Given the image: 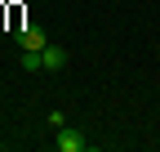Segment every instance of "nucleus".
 <instances>
[{"label": "nucleus", "mask_w": 160, "mask_h": 152, "mask_svg": "<svg viewBox=\"0 0 160 152\" xmlns=\"http://www.w3.org/2000/svg\"><path fill=\"white\" fill-rule=\"evenodd\" d=\"M13 41H18V49H45V45H49V36H45V27L22 23V27L13 31Z\"/></svg>", "instance_id": "1"}, {"label": "nucleus", "mask_w": 160, "mask_h": 152, "mask_svg": "<svg viewBox=\"0 0 160 152\" xmlns=\"http://www.w3.org/2000/svg\"><path fill=\"white\" fill-rule=\"evenodd\" d=\"M53 148H58V152H85V148H89V139L80 134L76 125H62V130H58V139H53Z\"/></svg>", "instance_id": "2"}, {"label": "nucleus", "mask_w": 160, "mask_h": 152, "mask_svg": "<svg viewBox=\"0 0 160 152\" xmlns=\"http://www.w3.org/2000/svg\"><path fill=\"white\" fill-rule=\"evenodd\" d=\"M40 67H45V72H62V67H67V49L49 41L45 49H40Z\"/></svg>", "instance_id": "3"}, {"label": "nucleus", "mask_w": 160, "mask_h": 152, "mask_svg": "<svg viewBox=\"0 0 160 152\" xmlns=\"http://www.w3.org/2000/svg\"><path fill=\"white\" fill-rule=\"evenodd\" d=\"M22 67L27 72H45V67H40V49H22Z\"/></svg>", "instance_id": "4"}]
</instances>
